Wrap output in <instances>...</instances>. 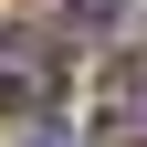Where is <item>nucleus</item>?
I'll use <instances>...</instances> for the list:
<instances>
[{"instance_id":"3","label":"nucleus","mask_w":147,"mask_h":147,"mask_svg":"<svg viewBox=\"0 0 147 147\" xmlns=\"http://www.w3.org/2000/svg\"><path fill=\"white\" fill-rule=\"evenodd\" d=\"M32 147H74V137H63V126H42V137H32Z\"/></svg>"},{"instance_id":"2","label":"nucleus","mask_w":147,"mask_h":147,"mask_svg":"<svg viewBox=\"0 0 147 147\" xmlns=\"http://www.w3.org/2000/svg\"><path fill=\"white\" fill-rule=\"evenodd\" d=\"M95 137L105 147H147V53H126L95 95Z\"/></svg>"},{"instance_id":"1","label":"nucleus","mask_w":147,"mask_h":147,"mask_svg":"<svg viewBox=\"0 0 147 147\" xmlns=\"http://www.w3.org/2000/svg\"><path fill=\"white\" fill-rule=\"evenodd\" d=\"M53 74L63 63H53L42 32H0V105H11V116H42L53 105Z\"/></svg>"}]
</instances>
